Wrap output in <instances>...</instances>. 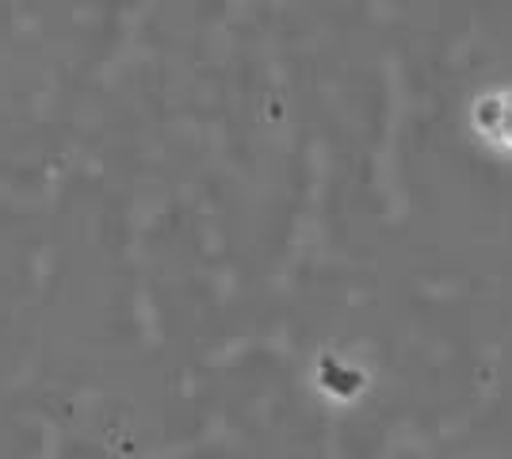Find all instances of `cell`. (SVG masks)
<instances>
[{"instance_id":"obj_1","label":"cell","mask_w":512,"mask_h":459,"mask_svg":"<svg viewBox=\"0 0 512 459\" xmlns=\"http://www.w3.org/2000/svg\"><path fill=\"white\" fill-rule=\"evenodd\" d=\"M486 111H497V127H490V134L512 142V96H501V100H486Z\"/></svg>"}]
</instances>
